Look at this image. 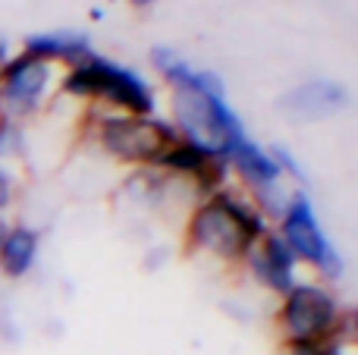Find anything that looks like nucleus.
Listing matches in <instances>:
<instances>
[{"label": "nucleus", "mask_w": 358, "mask_h": 355, "mask_svg": "<svg viewBox=\"0 0 358 355\" xmlns=\"http://www.w3.org/2000/svg\"><path fill=\"white\" fill-rule=\"evenodd\" d=\"M271 157H273V164H277V167H280V173H283V170H286V173H289V176H296V180H302V176H305V173H302V167H299V164H296V157H292L286 148H280V145L271 151Z\"/></svg>", "instance_id": "2eb2a0df"}, {"label": "nucleus", "mask_w": 358, "mask_h": 355, "mask_svg": "<svg viewBox=\"0 0 358 355\" xmlns=\"http://www.w3.org/2000/svg\"><path fill=\"white\" fill-rule=\"evenodd\" d=\"M157 164L173 167V170H182V173H192L204 189H214L217 182H223V157L210 154V151L201 148V145L176 142V145H170V148L164 151V157Z\"/></svg>", "instance_id": "9d476101"}, {"label": "nucleus", "mask_w": 358, "mask_h": 355, "mask_svg": "<svg viewBox=\"0 0 358 355\" xmlns=\"http://www.w3.org/2000/svg\"><path fill=\"white\" fill-rule=\"evenodd\" d=\"M280 104H283V113H289L292 119H321L336 113L346 104V92L336 82L317 79V82H305V85L292 88Z\"/></svg>", "instance_id": "1a4fd4ad"}, {"label": "nucleus", "mask_w": 358, "mask_h": 355, "mask_svg": "<svg viewBox=\"0 0 358 355\" xmlns=\"http://www.w3.org/2000/svg\"><path fill=\"white\" fill-rule=\"evenodd\" d=\"M25 54L38 60H85L92 57L88 35L82 31H41L25 38Z\"/></svg>", "instance_id": "f8f14e48"}, {"label": "nucleus", "mask_w": 358, "mask_h": 355, "mask_svg": "<svg viewBox=\"0 0 358 355\" xmlns=\"http://www.w3.org/2000/svg\"><path fill=\"white\" fill-rule=\"evenodd\" d=\"M63 88L69 94H98V98L113 101V104L138 113V117L155 110V98H151L148 85L136 73L113 66V63L101 60V57H88L79 69H73L66 75V82H63Z\"/></svg>", "instance_id": "39448f33"}, {"label": "nucleus", "mask_w": 358, "mask_h": 355, "mask_svg": "<svg viewBox=\"0 0 358 355\" xmlns=\"http://www.w3.org/2000/svg\"><path fill=\"white\" fill-rule=\"evenodd\" d=\"M280 239L292 249L299 261L311 264L324 280H340L343 277V258L334 249L330 236L324 233L321 220L315 214V205L305 192H296L286 198V208L280 214Z\"/></svg>", "instance_id": "20e7f679"}, {"label": "nucleus", "mask_w": 358, "mask_h": 355, "mask_svg": "<svg viewBox=\"0 0 358 355\" xmlns=\"http://www.w3.org/2000/svg\"><path fill=\"white\" fill-rule=\"evenodd\" d=\"M245 261H248V270H252L255 280L277 296H286L299 283V277H296L299 258L292 255V249L280 239V233L267 230L264 239L245 255Z\"/></svg>", "instance_id": "0eeeda50"}, {"label": "nucleus", "mask_w": 358, "mask_h": 355, "mask_svg": "<svg viewBox=\"0 0 358 355\" xmlns=\"http://www.w3.org/2000/svg\"><path fill=\"white\" fill-rule=\"evenodd\" d=\"M50 79V66L38 57H16L3 66V75H0V101L10 113H29L31 107L41 101L44 88H48Z\"/></svg>", "instance_id": "6e6552de"}, {"label": "nucleus", "mask_w": 358, "mask_h": 355, "mask_svg": "<svg viewBox=\"0 0 358 355\" xmlns=\"http://www.w3.org/2000/svg\"><path fill=\"white\" fill-rule=\"evenodd\" d=\"M132 3H151V0H132Z\"/></svg>", "instance_id": "aec40b11"}, {"label": "nucleus", "mask_w": 358, "mask_h": 355, "mask_svg": "<svg viewBox=\"0 0 358 355\" xmlns=\"http://www.w3.org/2000/svg\"><path fill=\"white\" fill-rule=\"evenodd\" d=\"M343 331H346L349 337H352V343L358 346V308L349 314V318H343Z\"/></svg>", "instance_id": "f3484780"}, {"label": "nucleus", "mask_w": 358, "mask_h": 355, "mask_svg": "<svg viewBox=\"0 0 358 355\" xmlns=\"http://www.w3.org/2000/svg\"><path fill=\"white\" fill-rule=\"evenodd\" d=\"M267 224L258 208L229 192L210 195L189 220V242L220 261H239L264 239Z\"/></svg>", "instance_id": "f257e3e1"}, {"label": "nucleus", "mask_w": 358, "mask_h": 355, "mask_svg": "<svg viewBox=\"0 0 358 355\" xmlns=\"http://www.w3.org/2000/svg\"><path fill=\"white\" fill-rule=\"evenodd\" d=\"M6 233H10V224H6L3 214H0V249H3V242H6Z\"/></svg>", "instance_id": "a211bd4d"}, {"label": "nucleus", "mask_w": 358, "mask_h": 355, "mask_svg": "<svg viewBox=\"0 0 358 355\" xmlns=\"http://www.w3.org/2000/svg\"><path fill=\"white\" fill-rule=\"evenodd\" d=\"M229 161L236 164L239 176L252 189L273 186V182L280 180V167L273 164L271 151H261L258 145H252V142H239V145H236V148L229 151Z\"/></svg>", "instance_id": "ddd939ff"}, {"label": "nucleus", "mask_w": 358, "mask_h": 355, "mask_svg": "<svg viewBox=\"0 0 358 355\" xmlns=\"http://www.w3.org/2000/svg\"><path fill=\"white\" fill-rule=\"evenodd\" d=\"M176 119L192 145H201L210 154L229 157L242 138V123L233 117L223 94L214 92H176Z\"/></svg>", "instance_id": "7ed1b4c3"}, {"label": "nucleus", "mask_w": 358, "mask_h": 355, "mask_svg": "<svg viewBox=\"0 0 358 355\" xmlns=\"http://www.w3.org/2000/svg\"><path fill=\"white\" fill-rule=\"evenodd\" d=\"M38 249H41L38 230H31V226H25V224L10 226L6 242H3V249H0V270H3L10 280H22V277L35 268Z\"/></svg>", "instance_id": "9b49d317"}, {"label": "nucleus", "mask_w": 358, "mask_h": 355, "mask_svg": "<svg viewBox=\"0 0 358 355\" xmlns=\"http://www.w3.org/2000/svg\"><path fill=\"white\" fill-rule=\"evenodd\" d=\"M277 324L286 343L296 340H327L343 333V308L327 287L299 280L286 296H280Z\"/></svg>", "instance_id": "f03ea898"}, {"label": "nucleus", "mask_w": 358, "mask_h": 355, "mask_svg": "<svg viewBox=\"0 0 358 355\" xmlns=\"http://www.w3.org/2000/svg\"><path fill=\"white\" fill-rule=\"evenodd\" d=\"M104 148L113 157L123 161H145L157 164L170 145H176V132L164 123L145 117H129V119H107L104 123Z\"/></svg>", "instance_id": "423d86ee"}, {"label": "nucleus", "mask_w": 358, "mask_h": 355, "mask_svg": "<svg viewBox=\"0 0 358 355\" xmlns=\"http://www.w3.org/2000/svg\"><path fill=\"white\" fill-rule=\"evenodd\" d=\"M155 66L167 75L170 82L179 88V92H214V94H223L220 82L208 73H195L189 63H182L173 50H164V48H155Z\"/></svg>", "instance_id": "4468645a"}, {"label": "nucleus", "mask_w": 358, "mask_h": 355, "mask_svg": "<svg viewBox=\"0 0 358 355\" xmlns=\"http://www.w3.org/2000/svg\"><path fill=\"white\" fill-rule=\"evenodd\" d=\"M10 205H13V180H10V173L0 167V214Z\"/></svg>", "instance_id": "dca6fc26"}, {"label": "nucleus", "mask_w": 358, "mask_h": 355, "mask_svg": "<svg viewBox=\"0 0 358 355\" xmlns=\"http://www.w3.org/2000/svg\"><path fill=\"white\" fill-rule=\"evenodd\" d=\"M6 60V38H0V63Z\"/></svg>", "instance_id": "6ab92c4d"}]
</instances>
